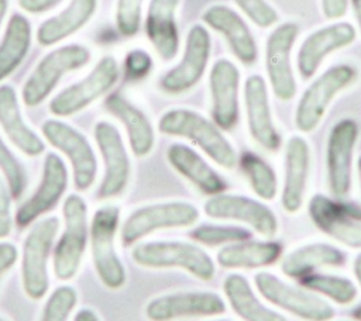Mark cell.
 I'll use <instances>...</instances> for the list:
<instances>
[{
  "label": "cell",
  "instance_id": "ffe728a7",
  "mask_svg": "<svg viewBox=\"0 0 361 321\" xmlns=\"http://www.w3.org/2000/svg\"><path fill=\"white\" fill-rule=\"evenodd\" d=\"M212 118L220 130L235 127L240 115V70L228 59H217L209 75Z\"/></svg>",
  "mask_w": 361,
  "mask_h": 321
},
{
  "label": "cell",
  "instance_id": "8fae6325",
  "mask_svg": "<svg viewBox=\"0 0 361 321\" xmlns=\"http://www.w3.org/2000/svg\"><path fill=\"white\" fill-rule=\"evenodd\" d=\"M90 59L82 45H65L45 55L23 87V101L28 107L38 106L54 90L63 73L82 68Z\"/></svg>",
  "mask_w": 361,
  "mask_h": 321
},
{
  "label": "cell",
  "instance_id": "4316f807",
  "mask_svg": "<svg viewBox=\"0 0 361 321\" xmlns=\"http://www.w3.org/2000/svg\"><path fill=\"white\" fill-rule=\"evenodd\" d=\"M104 106L110 114H113L126 128L131 152L137 158L147 156L155 144V132L148 117L131 104L123 96L114 93L110 94Z\"/></svg>",
  "mask_w": 361,
  "mask_h": 321
},
{
  "label": "cell",
  "instance_id": "1f68e13d",
  "mask_svg": "<svg viewBox=\"0 0 361 321\" xmlns=\"http://www.w3.org/2000/svg\"><path fill=\"white\" fill-rule=\"evenodd\" d=\"M96 4L97 0H72L63 11L38 27V42L41 45H52L72 35L89 21L96 10Z\"/></svg>",
  "mask_w": 361,
  "mask_h": 321
},
{
  "label": "cell",
  "instance_id": "ab89813d",
  "mask_svg": "<svg viewBox=\"0 0 361 321\" xmlns=\"http://www.w3.org/2000/svg\"><path fill=\"white\" fill-rule=\"evenodd\" d=\"M238 8L258 27L268 28L278 21L276 10L265 0H234Z\"/></svg>",
  "mask_w": 361,
  "mask_h": 321
},
{
  "label": "cell",
  "instance_id": "5b68a950",
  "mask_svg": "<svg viewBox=\"0 0 361 321\" xmlns=\"http://www.w3.org/2000/svg\"><path fill=\"white\" fill-rule=\"evenodd\" d=\"M199 217L197 207L183 200L147 204L135 208L124 220L120 229V241L123 246H131L159 229L192 227Z\"/></svg>",
  "mask_w": 361,
  "mask_h": 321
},
{
  "label": "cell",
  "instance_id": "4dcf8cb0",
  "mask_svg": "<svg viewBox=\"0 0 361 321\" xmlns=\"http://www.w3.org/2000/svg\"><path fill=\"white\" fill-rule=\"evenodd\" d=\"M223 293L233 311L244 321H288L283 314L262 304L248 279L240 273L224 277Z\"/></svg>",
  "mask_w": 361,
  "mask_h": 321
},
{
  "label": "cell",
  "instance_id": "60d3db41",
  "mask_svg": "<svg viewBox=\"0 0 361 321\" xmlns=\"http://www.w3.org/2000/svg\"><path fill=\"white\" fill-rule=\"evenodd\" d=\"M152 68L151 56L142 49H133L127 54L124 61L126 76L128 79H142Z\"/></svg>",
  "mask_w": 361,
  "mask_h": 321
},
{
  "label": "cell",
  "instance_id": "6da1fadb",
  "mask_svg": "<svg viewBox=\"0 0 361 321\" xmlns=\"http://www.w3.org/2000/svg\"><path fill=\"white\" fill-rule=\"evenodd\" d=\"M158 130L169 137L189 139L224 169H233L238 163V156L231 142L213 121L197 111L189 108L168 110L161 115Z\"/></svg>",
  "mask_w": 361,
  "mask_h": 321
},
{
  "label": "cell",
  "instance_id": "5bb4252c",
  "mask_svg": "<svg viewBox=\"0 0 361 321\" xmlns=\"http://www.w3.org/2000/svg\"><path fill=\"white\" fill-rule=\"evenodd\" d=\"M299 35L295 23H282L269 34L265 44V69L275 97L282 101L292 100L296 94V79L290 63V52Z\"/></svg>",
  "mask_w": 361,
  "mask_h": 321
},
{
  "label": "cell",
  "instance_id": "9a60e30c",
  "mask_svg": "<svg viewBox=\"0 0 361 321\" xmlns=\"http://www.w3.org/2000/svg\"><path fill=\"white\" fill-rule=\"evenodd\" d=\"M203 211L210 218L243 222L265 238H272L278 232L275 213L264 203L247 196L228 193L210 196L203 204Z\"/></svg>",
  "mask_w": 361,
  "mask_h": 321
},
{
  "label": "cell",
  "instance_id": "db71d44e",
  "mask_svg": "<svg viewBox=\"0 0 361 321\" xmlns=\"http://www.w3.org/2000/svg\"><path fill=\"white\" fill-rule=\"evenodd\" d=\"M0 321H6V320H3V318H0Z\"/></svg>",
  "mask_w": 361,
  "mask_h": 321
},
{
  "label": "cell",
  "instance_id": "e0dca14e",
  "mask_svg": "<svg viewBox=\"0 0 361 321\" xmlns=\"http://www.w3.org/2000/svg\"><path fill=\"white\" fill-rule=\"evenodd\" d=\"M226 311L224 300L213 291H175L149 300L145 317L149 321H175L190 317H214Z\"/></svg>",
  "mask_w": 361,
  "mask_h": 321
},
{
  "label": "cell",
  "instance_id": "603a6c76",
  "mask_svg": "<svg viewBox=\"0 0 361 321\" xmlns=\"http://www.w3.org/2000/svg\"><path fill=\"white\" fill-rule=\"evenodd\" d=\"M310 170V148L300 135H292L285 146L281 204L289 214L298 213L305 201Z\"/></svg>",
  "mask_w": 361,
  "mask_h": 321
},
{
  "label": "cell",
  "instance_id": "d590c367",
  "mask_svg": "<svg viewBox=\"0 0 361 321\" xmlns=\"http://www.w3.org/2000/svg\"><path fill=\"white\" fill-rule=\"evenodd\" d=\"M251 235L252 234L250 229L237 225L203 224L190 231V238L206 246H219L241 242L250 239Z\"/></svg>",
  "mask_w": 361,
  "mask_h": 321
},
{
  "label": "cell",
  "instance_id": "ee69618b",
  "mask_svg": "<svg viewBox=\"0 0 361 321\" xmlns=\"http://www.w3.org/2000/svg\"><path fill=\"white\" fill-rule=\"evenodd\" d=\"M322 10L326 18L337 20L341 18L347 13L348 0H320Z\"/></svg>",
  "mask_w": 361,
  "mask_h": 321
},
{
  "label": "cell",
  "instance_id": "d4e9b609",
  "mask_svg": "<svg viewBox=\"0 0 361 321\" xmlns=\"http://www.w3.org/2000/svg\"><path fill=\"white\" fill-rule=\"evenodd\" d=\"M180 0H149L145 17V34L155 52L164 61H172L179 49L176 8Z\"/></svg>",
  "mask_w": 361,
  "mask_h": 321
},
{
  "label": "cell",
  "instance_id": "52a82bcc",
  "mask_svg": "<svg viewBox=\"0 0 361 321\" xmlns=\"http://www.w3.org/2000/svg\"><path fill=\"white\" fill-rule=\"evenodd\" d=\"M353 65L338 63L323 72L303 92L295 111V125L302 132H312L323 120L334 97L357 79Z\"/></svg>",
  "mask_w": 361,
  "mask_h": 321
},
{
  "label": "cell",
  "instance_id": "9c48e42d",
  "mask_svg": "<svg viewBox=\"0 0 361 321\" xmlns=\"http://www.w3.org/2000/svg\"><path fill=\"white\" fill-rule=\"evenodd\" d=\"M307 213L314 227L324 235L348 248L361 249L360 206L317 193L309 200Z\"/></svg>",
  "mask_w": 361,
  "mask_h": 321
},
{
  "label": "cell",
  "instance_id": "44dd1931",
  "mask_svg": "<svg viewBox=\"0 0 361 321\" xmlns=\"http://www.w3.org/2000/svg\"><path fill=\"white\" fill-rule=\"evenodd\" d=\"M353 24L338 21L310 32L298 51L296 65L302 79L307 80L316 75L324 58L331 52L348 46L355 39Z\"/></svg>",
  "mask_w": 361,
  "mask_h": 321
},
{
  "label": "cell",
  "instance_id": "7dc6e473",
  "mask_svg": "<svg viewBox=\"0 0 361 321\" xmlns=\"http://www.w3.org/2000/svg\"><path fill=\"white\" fill-rule=\"evenodd\" d=\"M353 272H354V276H355V280H357L358 286L361 287V252L354 258Z\"/></svg>",
  "mask_w": 361,
  "mask_h": 321
},
{
  "label": "cell",
  "instance_id": "7a4b0ae2",
  "mask_svg": "<svg viewBox=\"0 0 361 321\" xmlns=\"http://www.w3.org/2000/svg\"><path fill=\"white\" fill-rule=\"evenodd\" d=\"M131 259L148 269H182L202 282H209L216 275L214 262L206 251L196 244L178 239L137 244L131 251Z\"/></svg>",
  "mask_w": 361,
  "mask_h": 321
},
{
  "label": "cell",
  "instance_id": "83f0119b",
  "mask_svg": "<svg viewBox=\"0 0 361 321\" xmlns=\"http://www.w3.org/2000/svg\"><path fill=\"white\" fill-rule=\"evenodd\" d=\"M0 127L13 142L27 156H38L44 152V141L25 124L16 90L8 86H0Z\"/></svg>",
  "mask_w": 361,
  "mask_h": 321
},
{
  "label": "cell",
  "instance_id": "e575fe53",
  "mask_svg": "<svg viewBox=\"0 0 361 321\" xmlns=\"http://www.w3.org/2000/svg\"><path fill=\"white\" fill-rule=\"evenodd\" d=\"M238 162L252 191L262 200H274L278 193V179L271 165L252 152H244Z\"/></svg>",
  "mask_w": 361,
  "mask_h": 321
},
{
  "label": "cell",
  "instance_id": "681fc988",
  "mask_svg": "<svg viewBox=\"0 0 361 321\" xmlns=\"http://www.w3.org/2000/svg\"><path fill=\"white\" fill-rule=\"evenodd\" d=\"M6 10H7V0H0V25H1V21L4 18Z\"/></svg>",
  "mask_w": 361,
  "mask_h": 321
},
{
  "label": "cell",
  "instance_id": "4fadbf2b",
  "mask_svg": "<svg viewBox=\"0 0 361 321\" xmlns=\"http://www.w3.org/2000/svg\"><path fill=\"white\" fill-rule=\"evenodd\" d=\"M93 134L104 163L97 197L102 200L117 197L127 189L131 173L130 158L121 134L109 121H97Z\"/></svg>",
  "mask_w": 361,
  "mask_h": 321
},
{
  "label": "cell",
  "instance_id": "74e56055",
  "mask_svg": "<svg viewBox=\"0 0 361 321\" xmlns=\"http://www.w3.org/2000/svg\"><path fill=\"white\" fill-rule=\"evenodd\" d=\"M0 170L6 179L11 199H18L25 187V172L8 146L0 138Z\"/></svg>",
  "mask_w": 361,
  "mask_h": 321
},
{
  "label": "cell",
  "instance_id": "f907efd6",
  "mask_svg": "<svg viewBox=\"0 0 361 321\" xmlns=\"http://www.w3.org/2000/svg\"><path fill=\"white\" fill-rule=\"evenodd\" d=\"M353 317H354L357 321H361V306H358V307H355V308L353 310Z\"/></svg>",
  "mask_w": 361,
  "mask_h": 321
},
{
  "label": "cell",
  "instance_id": "bcb514c9",
  "mask_svg": "<svg viewBox=\"0 0 361 321\" xmlns=\"http://www.w3.org/2000/svg\"><path fill=\"white\" fill-rule=\"evenodd\" d=\"M73 321H100V318L97 317V314L90 310V308H80L75 317Z\"/></svg>",
  "mask_w": 361,
  "mask_h": 321
},
{
  "label": "cell",
  "instance_id": "836d02e7",
  "mask_svg": "<svg viewBox=\"0 0 361 321\" xmlns=\"http://www.w3.org/2000/svg\"><path fill=\"white\" fill-rule=\"evenodd\" d=\"M298 280L306 290L324 296L341 306L351 304L358 294L355 283L340 275L312 272Z\"/></svg>",
  "mask_w": 361,
  "mask_h": 321
},
{
  "label": "cell",
  "instance_id": "ac0fdd59",
  "mask_svg": "<svg viewBox=\"0 0 361 321\" xmlns=\"http://www.w3.org/2000/svg\"><path fill=\"white\" fill-rule=\"evenodd\" d=\"M117 77L118 66L116 59L104 56L83 80L58 93L49 103V111L58 117L76 114L104 94L117 82Z\"/></svg>",
  "mask_w": 361,
  "mask_h": 321
},
{
  "label": "cell",
  "instance_id": "cb8c5ba5",
  "mask_svg": "<svg viewBox=\"0 0 361 321\" xmlns=\"http://www.w3.org/2000/svg\"><path fill=\"white\" fill-rule=\"evenodd\" d=\"M202 18L210 28L226 38L233 55L241 63L250 66L257 61L255 38L238 13L227 6L214 4L204 10Z\"/></svg>",
  "mask_w": 361,
  "mask_h": 321
},
{
  "label": "cell",
  "instance_id": "f35d334b",
  "mask_svg": "<svg viewBox=\"0 0 361 321\" xmlns=\"http://www.w3.org/2000/svg\"><path fill=\"white\" fill-rule=\"evenodd\" d=\"M142 1L144 0H117L116 24L123 35L131 37L138 32Z\"/></svg>",
  "mask_w": 361,
  "mask_h": 321
},
{
  "label": "cell",
  "instance_id": "277c9868",
  "mask_svg": "<svg viewBox=\"0 0 361 321\" xmlns=\"http://www.w3.org/2000/svg\"><path fill=\"white\" fill-rule=\"evenodd\" d=\"M120 225V208L103 206L93 213L89 237L94 272L99 280L110 290L126 284V268L116 251V235Z\"/></svg>",
  "mask_w": 361,
  "mask_h": 321
},
{
  "label": "cell",
  "instance_id": "816d5d0a",
  "mask_svg": "<svg viewBox=\"0 0 361 321\" xmlns=\"http://www.w3.org/2000/svg\"><path fill=\"white\" fill-rule=\"evenodd\" d=\"M357 172H358V177H360V184H361V155L357 160Z\"/></svg>",
  "mask_w": 361,
  "mask_h": 321
},
{
  "label": "cell",
  "instance_id": "484cf974",
  "mask_svg": "<svg viewBox=\"0 0 361 321\" xmlns=\"http://www.w3.org/2000/svg\"><path fill=\"white\" fill-rule=\"evenodd\" d=\"M169 165L195 187L207 196H216L226 190L224 179L190 146L172 144L166 151Z\"/></svg>",
  "mask_w": 361,
  "mask_h": 321
},
{
  "label": "cell",
  "instance_id": "7c38bea8",
  "mask_svg": "<svg viewBox=\"0 0 361 321\" xmlns=\"http://www.w3.org/2000/svg\"><path fill=\"white\" fill-rule=\"evenodd\" d=\"M358 125L353 118L337 121L329 134L326 148L327 184L336 199L348 196L353 184V159Z\"/></svg>",
  "mask_w": 361,
  "mask_h": 321
},
{
  "label": "cell",
  "instance_id": "ba28073f",
  "mask_svg": "<svg viewBox=\"0 0 361 321\" xmlns=\"http://www.w3.org/2000/svg\"><path fill=\"white\" fill-rule=\"evenodd\" d=\"M257 291L272 306L305 321H329L334 317L333 306L314 293L292 286L269 272L254 276Z\"/></svg>",
  "mask_w": 361,
  "mask_h": 321
},
{
  "label": "cell",
  "instance_id": "f1b7e54d",
  "mask_svg": "<svg viewBox=\"0 0 361 321\" xmlns=\"http://www.w3.org/2000/svg\"><path fill=\"white\" fill-rule=\"evenodd\" d=\"M347 262V255L337 246L326 242H310L290 251L281 262L285 276L300 279L319 268H340Z\"/></svg>",
  "mask_w": 361,
  "mask_h": 321
},
{
  "label": "cell",
  "instance_id": "3957f363",
  "mask_svg": "<svg viewBox=\"0 0 361 321\" xmlns=\"http://www.w3.org/2000/svg\"><path fill=\"white\" fill-rule=\"evenodd\" d=\"M63 231L52 252V270L58 280H72L82 265L89 241L87 206L79 194H69L62 206Z\"/></svg>",
  "mask_w": 361,
  "mask_h": 321
},
{
  "label": "cell",
  "instance_id": "c3c4849f",
  "mask_svg": "<svg viewBox=\"0 0 361 321\" xmlns=\"http://www.w3.org/2000/svg\"><path fill=\"white\" fill-rule=\"evenodd\" d=\"M350 1H351L353 11H354V15H355L360 32H361V0H350Z\"/></svg>",
  "mask_w": 361,
  "mask_h": 321
},
{
  "label": "cell",
  "instance_id": "d6986e66",
  "mask_svg": "<svg viewBox=\"0 0 361 321\" xmlns=\"http://www.w3.org/2000/svg\"><path fill=\"white\" fill-rule=\"evenodd\" d=\"M68 186V169L59 155L49 152L45 156L41 182L37 190L18 207L16 224L18 228L31 225L41 215L52 210Z\"/></svg>",
  "mask_w": 361,
  "mask_h": 321
},
{
  "label": "cell",
  "instance_id": "b9f144b4",
  "mask_svg": "<svg viewBox=\"0 0 361 321\" xmlns=\"http://www.w3.org/2000/svg\"><path fill=\"white\" fill-rule=\"evenodd\" d=\"M11 194L7 184L0 177V239L7 238L11 234Z\"/></svg>",
  "mask_w": 361,
  "mask_h": 321
},
{
  "label": "cell",
  "instance_id": "f6af8a7d",
  "mask_svg": "<svg viewBox=\"0 0 361 321\" xmlns=\"http://www.w3.org/2000/svg\"><path fill=\"white\" fill-rule=\"evenodd\" d=\"M59 0H18V6L28 13H44L54 7Z\"/></svg>",
  "mask_w": 361,
  "mask_h": 321
},
{
  "label": "cell",
  "instance_id": "8d00e7d4",
  "mask_svg": "<svg viewBox=\"0 0 361 321\" xmlns=\"http://www.w3.org/2000/svg\"><path fill=\"white\" fill-rule=\"evenodd\" d=\"M78 303V291L69 286H58L47 298L39 321H68Z\"/></svg>",
  "mask_w": 361,
  "mask_h": 321
},
{
  "label": "cell",
  "instance_id": "30bf717a",
  "mask_svg": "<svg viewBox=\"0 0 361 321\" xmlns=\"http://www.w3.org/2000/svg\"><path fill=\"white\" fill-rule=\"evenodd\" d=\"M41 131L54 148L68 156L76 190H87L96 179L97 159L85 135L59 120H47Z\"/></svg>",
  "mask_w": 361,
  "mask_h": 321
},
{
  "label": "cell",
  "instance_id": "f5cc1de1",
  "mask_svg": "<svg viewBox=\"0 0 361 321\" xmlns=\"http://www.w3.org/2000/svg\"><path fill=\"white\" fill-rule=\"evenodd\" d=\"M213 321H228V320H213Z\"/></svg>",
  "mask_w": 361,
  "mask_h": 321
},
{
  "label": "cell",
  "instance_id": "f546056e",
  "mask_svg": "<svg viewBox=\"0 0 361 321\" xmlns=\"http://www.w3.org/2000/svg\"><path fill=\"white\" fill-rule=\"evenodd\" d=\"M282 253L275 241H241L224 245L216 253L217 263L224 269H257L274 265Z\"/></svg>",
  "mask_w": 361,
  "mask_h": 321
},
{
  "label": "cell",
  "instance_id": "8992f818",
  "mask_svg": "<svg viewBox=\"0 0 361 321\" xmlns=\"http://www.w3.org/2000/svg\"><path fill=\"white\" fill-rule=\"evenodd\" d=\"M59 229L56 217L38 221L23 242L21 283L24 293L31 300H41L49 287L48 259Z\"/></svg>",
  "mask_w": 361,
  "mask_h": 321
},
{
  "label": "cell",
  "instance_id": "7bdbcfd3",
  "mask_svg": "<svg viewBox=\"0 0 361 321\" xmlns=\"http://www.w3.org/2000/svg\"><path fill=\"white\" fill-rule=\"evenodd\" d=\"M18 259V249L14 244L3 241L0 242V279L8 272Z\"/></svg>",
  "mask_w": 361,
  "mask_h": 321
},
{
  "label": "cell",
  "instance_id": "7402d4cb",
  "mask_svg": "<svg viewBox=\"0 0 361 321\" xmlns=\"http://www.w3.org/2000/svg\"><path fill=\"white\" fill-rule=\"evenodd\" d=\"M244 106L251 138L267 151H276L281 135L275 127L268 89L261 75H250L244 82Z\"/></svg>",
  "mask_w": 361,
  "mask_h": 321
},
{
  "label": "cell",
  "instance_id": "d6a6232c",
  "mask_svg": "<svg viewBox=\"0 0 361 321\" xmlns=\"http://www.w3.org/2000/svg\"><path fill=\"white\" fill-rule=\"evenodd\" d=\"M31 42V27L21 14H14L0 44V80L7 77L24 59Z\"/></svg>",
  "mask_w": 361,
  "mask_h": 321
},
{
  "label": "cell",
  "instance_id": "2e32d148",
  "mask_svg": "<svg viewBox=\"0 0 361 321\" xmlns=\"http://www.w3.org/2000/svg\"><path fill=\"white\" fill-rule=\"evenodd\" d=\"M210 58L209 31L195 24L188 31L183 56L178 65L169 69L161 79L159 87L169 94H180L190 90L203 76Z\"/></svg>",
  "mask_w": 361,
  "mask_h": 321
}]
</instances>
